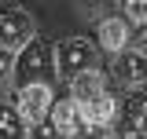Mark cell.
Wrapping results in <instances>:
<instances>
[{
	"label": "cell",
	"mask_w": 147,
	"mask_h": 139,
	"mask_svg": "<svg viewBox=\"0 0 147 139\" xmlns=\"http://www.w3.org/2000/svg\"><path fill=\"white\" fill-rule=\"evenodd\" d=\"M59 81V62H55V44L44 37H33L15 62V84L30 88V84H48L52 88Z\"/></svg>",
	"instance_id": "obj_1"
},
{
	"label": "cell",
	"mask_w": 147,
	"mask_h": 139,
	"mask_svg": "<svg viewBox=\"0 0 147 139\" xmlns=\"http://www.w3.org/2000/svg\"><path fill=\"white\" fill-rule=\"evenodd\" d=\"M96 59H99V48L85 40V37H70V40H59L55 44V62H59V77L70 84L81 73H92L96 70Z\"/></svg>",
	"instance_id": "obj_2"
},
{
	"label": "cell",
	"mask_w": 147,
	"mask_h": 139,
	"mask_svg": "<svg viewBox=\"0 0 147 139\" xmlns=\"http://www.w3.org/2000/svg\"><path fill=\"white\" fill-rule=\"evenodd\" d=\"M33 18L26 7H18V4H4L0 7V48H7V51H22L30 40H33Z\"/></svg>",
	"instance_id": "obj_3"
},
{
	"label": "cell",
	"mask_w": 147,
	"mask_h": 139,
	"mask_svg": "<svg viewBox=\"0 0 147 139\" xmlns=\"http://www.w3.org/2000/svg\"><path fill=\"white\" fill-rule=\"evenodd\" d=\"M15 106H18V114L26 117V124L37 128V124H48L52 106H55V95H52L48 84H30V88H18Z\"/></svg>",
	"instance_id": "obj_4"
},
{
	"label": "cell",
	"mask_w": 147,
	"mask_h": 139,
	"mask_svg": "<svg viewBox=\"0 0 147 139\" xmlns=\"http://www.w3.org/2000/svg\"><path fill=\"white\" fill-rule=\"evenodd\" d=\"M48 124L55 128V136H59V139H74L81 128H85V114H81V106L74 103V99H55Z\"/></svg>",
	"instance_id": "obj_5"
},
{
	"label": "cell",
	"mask_w": 147,
	"mask_h": 139,
	"mask_svg": "<svg viewBox=\"0 0 147 139\" xmlns=\"http://www.w3.org/2000/svg\"><path fill=\"white\" fill-rule=\"evenodd\" d=\"M118 117H121V132H147V92L144 88H136V92H129L121 110H118Z\"/></svg>",
	"instance_id": "obj_6"
},
{
	"label": "cell",
	"mask_w": 147,
	"mask_h": 139,
	"mask_svg": "<svg viewBox=\"0 0 147 139\" xmlns=\"http://www.w3.org/2000/svg\"><path fill=\"white\" fill-rule=\"evenodd\" d=\"M114 77H118L125 88H132V92H136V88L147 81V59L125 48L121 55H114Z\"/></svg>",
	"instance_id": "obj_7"
},
{
	"label": "cell",
	"mask_w": 147,
	"mask_h": 139,
	"mask_svg": "<svg viewBox=\"0 0 147 139\" xmlns=\"http://www.w3.org/2000/svg\"><path fill=\"white\" fill-rule=\"evenodd\" d=\"M99 95H107V84H103V73H99V70L81 73L77 81H70V99L81 106V110H85V106H92Z\"/></svg>",
	"instance_id": "obj_8"
},
{
	"label": "cell",
	"mask_w": 147,
	"mask_h": 139,
	"mask_svg": "<svg viewBox=\"0 0 147 139\" xmlns=\"http://www.w3.org/2000/svg\"><path fill=\"white\" fill-rule=\"evenodd\" d=\"M129 22L125 18H103L99 22V44H103V51H114V55H121L129 48Z\"/></svg>",
	"instance_id": "obj_9"
},
{
	"label": "cell",
	"mask_w": 147,
	"mask_h": 139,
	"mask_svg": "<svg viewBox=\"0 0 147 139\" xmlns=\"http://www.w3.org/2000/svg\"><path fill=\"white\" fill-rule=\"evenodd\" d=\"M0 139H30V124L15 103H0Z\"/></svg>",
	"instance_id": "obj_10"
},
{
	"label": "cell",
	"mask_w": 147,
	"mask_h": 139,
	"mask_svg": "<svg viewBox=\"0 0 147 139\" xmlns=\"http://www.w3.org/2000/svg\"><path fill=\"white\" fill-rule=\"evenodd\" d=\"M81 114H85V121H92V124H110L118 117V103L110 99V92H107V95H99L92 106H85Z\"/></svg>",
	"instance_id": "obj_11"
},
{
	"label": "cell",
	"mask_w": 147,
	"mask_h": 139,
	"mask_svg": "<svg viewBox=\"0 0 147 139\" xmlns=\"http://www.w3.org/2000/svg\"><path fill=\"white\" fill-rule=\"evenodd\" d=\"M15 62H18L15 51L0 48V92H7V88H11V81H15Z\"/></svg>",
	"instance_id": "obj_12"
},
{
	"label": "cell",
	"mask_w": 147,
	"mask_h": 139,
	"mask_svg": "<svg viewBox=\"0 0 147 139\" xmlns=\"http://www.w3.org/2000/svg\"><path fill=\"white\" fill-rule=\"evenodd\" d=\"M129 51H136V55L147 59V22L132 26V33H129Z\"/></svg>",
	"instance_id": "obj_13"
},
{
	"label": "cell",
	"mask_w": 147,
	"mask_h": 139,
	"mask_svg": "<svg viewBox=\"0 0 147 139\" xmlns=\"http://www.w3.org/2000/svg\"><path fill=\"white\" fill-rule=\"evenodd\" d=\"M74 139H110V124H92V121H85V128H81Z\"/></svg>",
	"instance_id": "obj_14"
},
{
	"label": "cell",
	"mask_w": 147,
	"mask_h": 139,
	"mask_svg": "<svg viewBox=\"0 0 147 139\" xmlns=\"http://www.w3.org/2000/svg\"><path fill=\"white\" fill-rule=\"evenodd\" d=\"M125 15L140 26V22H147V0H129L125 4Z\"/></svg>",
	"instance_id": "obj_15"
},
{
	"label": "cell",
	"mask_w": 147,
	"mask_h": 139,
	"mask_svg": "<svg viewBox=\"0 0 147 139\" xmlns=\"http://www.w3.org/2000/svg\"><path fill=\"white\" fill-rule=\"evenodd\" d=\"M121 139H147V132H129V136H121Z\"/></svg>",
	"instance_id": "obj_16"
},
{
	"label": "cell",
	"mask_w": 147,
	"mask_h": 139,
	"mask_svg": "<svg viewBox=\"0 0 147 139\" xmlns=\"http://www.w3.org/2000/svg\"><path fill=\"white\" fill-rule=\"evenodd\" d=\"M110 139H114V136H110Z\"/></svg>",
	"instance_id": "obj_17"
}]
</instances>
